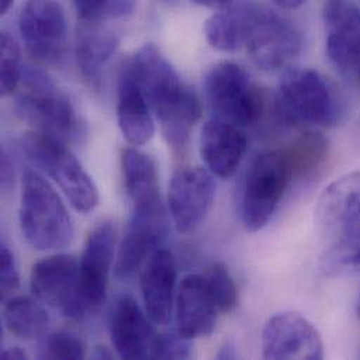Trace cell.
<instances>
[{
    "label": "cell",
    "instance_id": "18",
    "mask_svg": "<svg viewBox=\"0 0 360 360\" xmlns=\"http://www.w3.org/2000/svg\"><path fill=\"white\" fill-rule=\"evenodd\" d=\"M199 146L207 170L226 180L233 177L240 167L248 143L238 127L214 117L203 125Z\"/></svg>",
    "mask_w": 360,
    "mask_h": 360
},
{
    "label": "cell",
    "instance_id": "27",
    "mask_svg": "<svg viewBox=\"0 0 360 360\" xmlns=\"http://www.w3.org/2000/svg\"><path fill=\"white\" fill-rule=\"evenodd\" d=\"M360 269V223L338 234L320 259L326 276H341Z\"/></svg>",
    "mask_w": 360,
    "mask_h": 360
},
{
    "label": "cell",
    "instance_id": "12",
    "mask_svg": "<svg viewBox=\"0 0 360 360\" xmlns=\"http://www.w3.org/2000/svg\"><path fill=\"white\" fill-rule=\"evenodd\" d=\"M327 55L360 90V10L352 0H326Z\"/></svg>",
    "mask_w": 360,
    "mask_h": 360
},
{
    "label": "cell",
    "instance_id": "4",
    "mask_svg": "<svg viewBox=\"0 0 360 360\" xmlns=\"http://www.w3.org/2000/svg\"><path fill=\"white\" fill-rule=\"evenodd\" d=\"M278 118L289 127L337 125L341 103L328 82L313 69L288 70L275 96Z\"/></svg>",
    "mask_w": 360,
    "mask_h": 360
},
{
    "label": "cell",
    "instance_id": "16",
    "mask_svg": "<svg viewBox=\"0 0 360 360\" xmlns=\"http://www.w3.org/2000/svg\"><path fill=\"white\" fill-rule=\"evenodd\" d=\"M115 241V224L110 220L98 223L86 240L80 258V276L90 311L98 310L105 302Z\"/></svg>",
    "mask_w": 360,
    "mask_h": 360
},
{
    "label": "cell",
    "instance_id": "32",
    "mask_svg": "<svg viewBox=\"0 0 360 360\" xmlns=\"http://www.w3.org/2000/svg\"><path fill=\"white\" fill-rule=\"evenodd\" d=\"M20 286V275L15 264V258L4 243L0 248V289L3 296H8Z\"/></svg>",
    "mask_w": 360,
    "mask_h": 360
},
{
    "label": "cell",
    "instance_id": "10",
    "mask_svg": "<svg viewBox=\"0 0 360 360\" xmlns=\"http://www.w3.org/2000/svg\"><path fill=\"white\" fill-rule=\"evenodd\" d=\"M245 46L257 68L274 72L286 68L300 53L302 35L283 15L257 6Z\"/></svg>",
    "mask_w": 360,
    "mask_h": 360
},
{
    "label": "cell",
    "instance_id": "3",
    "mask_svg": "<svg viewBox=\"0 0 360 360\" xmlns=\"http://www.w3.org/2000/svg\"><path fill=\"white\" fill-rule=\"evenodd\" d=\"M18 216L21 231L35 250H63L73 240L75 229L66 206L37 170L22 173Z\"/></svg>",
    "mask_w": 360,
    "mask_h": 360
},
{
    "label": "cell",
    "instance_id": "39",
    "mask_svg": "<svg viewBox=\"0 0 360 360\" xmlns=\"http://www.w3.org/2000/svg\"><path fill=\"white\" fill-rule=\"evenodd\" d=\"M93 358H94V359H112L114 356H112L111 352L107 351V348L98 347V348L96 349V352L93 354Z\"/></svg>",
    "mask_w": 360,
    "mask_h": 360
},
{
    "label": "cell",
    "instance_id": "5",
    "mask_svg": "<svg viewBox=\"0 0 360 360\" xmlns=\"http://www.w3.org/2000/svg\"><path fill=\"white\" fill-rule=\"evenodd\" d=\"M21 148L30 162L58 184L77 212L87 214L97 207L98 189L65 142L35 132L22 139Z\"/></svg>",
    "mask_w": 360,
    "mask_h": 360
},
{
    "label": "cell",
    "instance_id": "8",
    "mask_svg": "<svg viewBox=\"0 0 360 360\" xmlns=\"http://www.w3.org/2000/svg\"><path fill=\"white\" fill-rule=\"evenodd\" d=\"M30 288L32 295L62 317L79 321L89 310L80 262L73 255L56 254L38 261L31 271Z\"/></svg>",
    "mask_w": 360,
    "mask_h": 360
},
{
    "label": "cell",
    "instance_id": "30",
    "mask_svg": "<svg viewBox=\"0 0 360 360\" xmlns=\"http://www.w3.org/2000/svg\"><path fill=\"white\" fill-rule=\"evenodd\" d=\"M37 356L39 359H83L86 348L77 335L58 331L42 338Z\"/></svg>",
    "mask_w": 360,
    "mask_h": 360
},
{
    "label": "cell",
    "instance_id": "1",
    "mask_svg": "<svg viewBox=\"0 0 360 360\" xmlns=\"http://www.w3.org/2000/svg\"><path fill=\"white\" fill-rule=\"evenodd\" d=\"M127 63L156 114L169 148L182 156L191 129L202 114L198 96L181 82L173 65L153 44L143 45Z\"/></svg>",
    "mask_w": 360,
    "mask_h": 360
},
{
    "label": "cell",
    "instance_id": "28",
    "mask_svg": "<svg viewBox=\"0 0 360 360\" xmlns=\"http://www.w3.org/2000/svg\"><path fill=\"white\" fill-rule=\"evenodd\" d=\"M207 290L220 313H233L238 306V290L233 276L223 264L210 265L202 275Z\"/></svg>",
    "mask_w": 360,
    "mask_h": 360
},
{
    "label": "cell",
    "instance_id": "13",
    "mask_svg": "<svg viewBox=\"0 0 360 360\" xmlns=\"http://www.w3.org/2000/svg\"><path fill=\"white\" fill-rule=\"evenodd\" d=\"M153 324L132 296H121L112 306L108 323L118 356L122 359H158L160 334Z\"/></svg>",
    "mask_w": 360,
    "mask_h": 360
},
{
    "label": "cell",
    "instance_id": "37",
    "mask_svg": "<svg viewBox=\"0 0 360 360\" xmlns=\"http://www.w3.org/2000/svg\"><path fill=\"white\" fill-rule=\"evenodd\" d=\"M306 0H274V3L283 10H295L300 7Z\"/></svg>",
    "mask_w": 360,
    "mask_h": 360
},
{
    "label": "cell",
    "instance_id": "24",
    "mask_svg": "<svg viewBox=\"0 0 360 360\" xmlns=\"http://www.w3.org/2000/svg\"><path fill=\"white\" fill-rule=\"evenodd\" d=\"M37 297L17 296L7 300L3 309L6 328L21 340H42L51 326V317Z\"/></svg>",
    "mask_w": 360,
    "mask_h": 360
},
{
    "label": "cell",
    "instance_id": "20",
    "mask_svg": "<svg viewBox=\"0 0 360 360\" xmlns=\"http://www.w3.org/2000/svg\"><path fill=\"white\" fill-rule=\"evenodd\" d=\"M217 307L202 275H188L181 281L176 304L177 333L186 340L209 337L216 327Z\"/></svg>",
    "mask_w": 360,
    "mask_h": 360
},
{
    "label": "cell",
    "instance_id": "15",
    "mask_svg": "<svg viewBox=\"0 0 360 360\" xmlns=\"http://www.w3.org/2000/svg\"><path fill=\"white\" fill-rule=\"evenodd\" d=\"M216 193L213 174L200 167L179 169L170 182L169 207L180 233H191L206 219Z\"/></svg>",
    "mask_w": 360,
    "mask_h": 360
},
{
    "label": "cell",
    "instance_id": "40",
    "mask_svg": "<svg viewBox=\"0 0 360 360\" xmlns=\"http://www.w3.org/2000/svg\"><path fill=\"white\" fill-rule=\"evenodd\" d=\"M13 1L14 0H0V13L6 14L10 10V7L13 6Z\"/></svg>",
    "mask_w": 360,
    "mask_h": 360
},
{
    "label": "cell",
    "instance_id": "6",
    "mask_svg": "<svg viewBox=\"0 0 360 360\" xmlns=\"http://www.w3.org/2000/svg\"><path fill=\"white\" fill-rule=\"evenodd\" d=\"M292 181V170L282 149L262 153L251 163L240 202L241 221L248 231H259L269 223Z\"/></svg>",
    "mask_w": 360,
    "mask_h": 360
},
{
    "label": "cell",
    "instance_id": "21",
    "mask_svg": "<svg viewBox=\"0 0 360 360\" xmlns=\"http://www.w3.org/2000/svg\"><path fill=\"white\" fill-rule=\"evenodd\" d=\"M149 101L134 77L128 63L121 69L118 80V125L132 146L146 145L155 135V121Z\"/></svg>",
    "mask_w": 360,
    "mask_h": 360
},
{
    "label": "cell",
    "instance_id": "14",
    "mask_svg": "<svg viewBox=\"0 0 360 360\" xmlns=\"http://www.w3.org/2000/svg\"><path fill=\"white\" fill-rule=\"evenodd\" d=\"M262 356L271 360H320L324 358V342L307 319L296 313H281L269 319L264 328Z\"/></svg>",
    "mask_w": 360,
    "mask_h": 360
},
{
    "label": "cell",
    "instance_id": "25",
    "mask_svg": "<svg viewBox=\"0 0 360 360\" xmlns=\"http://www.w3.org/2000/svg\"><path fill=\"white\" fill-rule=\"evenodd\" d=\"M125 189L132 203L160 196L158 166L152 156L128 148L121 155Z\"/></svg>",
    "mask_w": 360,
    "mask_h": 360
},
{
    "label": "cell",
    "instance_id": "11",
    "mask_svg": "<svg viewBox=\"0 0 360 360\" xmlns=\"http://www.w3.org/2000/svg\"><path fill=\"white\" fill-rule=\"evenodd\" d=\"M18 31L27 52L38 62H58L66 48V20L55 0H28L18 15Z\"/></svg>",
    "mask_w": 360,
    "mask_h": 360
},
{
    "label": "cell",
    "instance_id": "36",
    "mask_svg": "<svg viewBox=\"0 0 360 360\" xmlns=\"http://www.w3.org/2000/svg\"><path fill=\"white\" fill-rule=\"evenodd\" d=\"M193 1L200 6H205L209 8H219V10L226 8L233 3V0H193Z\"/></svg>",
    "mask_w": 360,
    "mask_h": 360
},
{
    "label": "cell",
    "instance_id": "33",
    "mask_svg": "<svg viewBox=\"0 0 360 360\" xmlns=\"http://www.w3.org/2000/svg\"><path fill=\"white\" fill-rule=\"evenodd\" d=\"M191 355V340L181 337L177 331L160 335L158 359H188Z\"/></svg>",
    "mask_w": 360,
    "mask_h": 360
},
{
    "label": "cell",
    "instance_id": "22",
    "mask_svg": "<svg viewBox=\"0 0 360 360\" xmlns=\"http://www.w3.org/2000/svg\"><path fill=\"white\" fill-rule=\"evenodd\" d=\"M120 37L100 24H83L76 39V59L83 79L94 90H100L103 70L120 46Z\"/></svg>",
    "mask_w": 360,
    "mask_h": 360
},
{
    "label": "cell",
    "instance_id": "23",
    "mask_svg": "<svg viewBox=\"0 0 360 360\" xmlns=\"http://www.w3.org/2000/svg\"><path fill=\"white\" fill-rule=\"evenodd\" d=\"M257 6L240 4L226 7L212 14L205 24V35L209 45L221 52H234L245 46Z\"/></svg>",
    "mask_w": 360,
    "mask_h": 360
},
{
    "label": "cell",
    "instance_id": "7",
    "mask_svg": "<svg viewBox=\"0 0 360 360\" xmlns=\"http://www.w3.org/2000/svg\"><path fill=\"white\" fill-rule=\"evenodd\" d=\"M205 93L216 118L238 128L254 125L264 111L261 90L234 62L224 60L209 70Z\"/></svg>",
    "mask_w": 360,
    "mask_h": 360
},
{
    "label": "cell",
    "instance_id": "38",
    "mask_svg": "<svg viewBox=\"0 0 360 360\" xmlns=\"http://www.w3.org/2000/svg\"><path fill=\"white\" fill-rule=\"evenodd\" d=\"M217 358L219 359H234L236 358V348L230 344V342H226L220 352L217 354Z\"/></svg>",
    "mask_w": 360,
    "mask_h": 360
},
{
    "label": "cell",
    "instance_id": "29",
    "mask_svg": "<svg viewBox=\"0 0 360 360\" xmlns=\"http://www.w3.org/2000/svg\"><path fill=\"white\" fill-rule=\"evenodd\" d=\"M82 24H101L111 18H121L134 11L135 0H73Z\"/></svg>",
    "mask_w": 360,
    "mask_h": 360
},
{
    "label": "cell",
    "instance_id": "42",
    "mask_svg": "<svg viewBox=\"0 0 360 360\" xmlns=\"http://www.w3.org/2000/svg\"><path fill=\"white\" fill-rule=\"evenodd\" d=\"M358 317L360 319V299H359V303H358Z\"/></svg>",
    "mask_w": 360,
    "mask_h": 360
},
{
    "label": "cell",
    "instance_id": "34",
    "mask_svg": "<svg viewBox=\"0 0 360 360\" xmlns=\"http://www.w3.org/2000/svg\"><path fill=\"white\" fill-rule=\"evenodd\" d=\"M14 180V166L11 160L10 152L3 148L1 150V186L3 189H8Z\"/></svg>",
    "mask_w": 360,
    "mask_h": 360
},
{
    "label": "cell",
    "instance_id": "31",
    "mask_svg": "<svg viewBox=\"0 0 360 360\" xmlns=\"http://www.w3.org/2000/svg\"><path fill=\"white\" fill-rule=\"evenodd\" d=\"M20 46L8 34H1V96H10L21 80Z\"/></svg>",
    "mask_w": 360,
    "mask_h": 360
},
{
    "label": "cell",
    "instance_id": "2",
    "mask_svg": "<svg viewBox=\"0 0 360 360\" xmlns=\"http://www.w3.org/2000/svg\"><path fill=\"white\" fill-rule=\"evenodd\" d=\"M20 83L24 93L15 100V112L22 121L65 143L80 142L86 136V125L70 98L42 69L22 66Z\"/></svg>",
    "mask_w": 360,
    "mask_h": 360
},
{
    "label": "cell",
    "instance_id": "9",
    "mask_svg": "<svg viewBox=\"0 0 360 360\" xmlns=\"http://www.w3.org/2000/svg\"><path fill=\"white\" fill-rule=\"evenodd\" d=\"M169 216L162 198L132 203V214L121 241L115 276L120 281L132 278L169 236Z\"/></svg>",
    "mask_w": 360,
    "mask_h": 360
},
{
    "label": "cell",
    "instance_id": "35",
    "mask_svg": "<svg viewBox=\"0 0 360 360\" xmlns=\"http://www.w3.org/2000/svg\"><path fill=\"white\" fill-rule=\"evenodd\" d=\"M1 359L25 360L28 359V356H27V354H25L21 348H18V347H11V348H7V349H4V351L1 352Z\"/></svg>",
    "mask_w": 360,
    "mask_h": 360
},
{
    "label": "cell",
    "instance_id": "26",
    "mask_svg": "<svg viewBox=\"0 0 360 360\" xmlns=\"http://www.w3.org/2000/svg\"><path fill=\"white\" fill-rule=\"evenodd\" d=\"M292 170L293 180L314 174L328 158V141L319 132L307 131L282 148Z\"/></svg>",
    "mask_w": 360,
    "mask_h": 360
},
{
    "label": "cell",
    "instance_id": "19",
    "mask_svg": "<svg viewBox=\"0 0 360 360\" xmlns=\"http://www.w3.org/2000/svg\"><path fill=\"white\" fill-rule=\"evenodd\" d=\"M316 219L321 231L338 236L360 223V172L333 181L319 198Z\"/></svg>",
    "mask_w": 360,
    "mask_h": 360
},
{
    "label": "cell",
    "instance_id": "41",
    "mask_svg": "<svg viewBox=\"0 0 360 360\" xmlns=\"http://www.w3.org/2000/svg\"><path fill=\"white\" fill-rule=\"evenodd\" d=\"M162 1L166 3V4H169V6H176V4L180 3V0H162Z\"/></svg>",
    "mask_w": 360,
    "mask_h": 360
},
{
    "label": "cell",
    "instance_id": "17",
    "mask_svg": "<svg viewBox=\"0 0 360 360\" xmlns=\"http://www.w3.org/2000/svg\"><path fill=\"white\" fill-rule=\"evenodd\" d=\"M176 282V259L169 250L162 247L146 261L141 274L145 309L156 326H167L172 321Z\"/></svg>",
    "mask_w": 360,
    "mask_h": 360
}]
</instances>
